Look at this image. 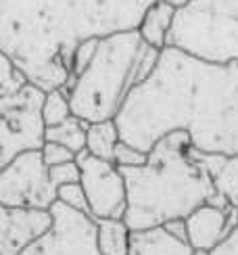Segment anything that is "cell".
<instances>
[{"mask_svg":"<svg viewBox=\"0 0 238 255\" xmlns=\"http://www.w3.org/2000/svg\"><path fill=\"white\" fill-rule=\"evenodd\" d=\"M115 122L121 140L144 153L161 138L186 132L203 153L238 155V63L218 65L167 46Z\"/></svg>","mask_w":238,"mask_h":255,"instance_id":"1","label":"cell"},{"mask_svg":"<svg viewBox=\"0 0 238 255\" xmlns=\"http://www.w3.org/2000/svg\"><path fill=\"white\" fill-rule=\"evenodd\" d=\"M157 0H0V52L44 92L67 88L82 42L140 27Z\"/></svg>","mask_w":238,"mask_h":255,"instance_id":"2","label":"cell"},{"mask_svg":"<svg viewBox=\"0 0 238 255\" xmlns=\"http://www.w3.org/2000/svg\"><path fill=\"white\" fill-rule=\"evenodd\" d=\"M226 155L203 153L186 132H174L153 146L146 165L121 169L127 184L123 222L132 230L186 220L194 209L218 197L213 178Z\"/></svg>","mask_w":238,"mask_h":255,"instance_id":"3","label":"cell"},{"mask_svg":"<svg viewBox=\"0 0 238 255\" xmlns=\"http://www.w3.org/2000/svg\"><path fill=\"white\" fill-rule=\"evenodd\" d=\"M159 55L138 29L101 38L88 67L67 86L73 115L88 124L115 120L127 94L153 73Z\"/></svg>","mask_w":238,"mask_h":255,"instance_id":"4","label":"cell"},{"mask_svg":"<svg viewBox=\"0 0 238 255\" xmlns=\"http://www.w3.org/2000/svg\"><path fill=\"white\" fill-rule=\"evenodd\" d=\"M167 46L218 65L238 63V0H188L178 6Z\"/></svg>","mask_w":238,"mask_h":255,"instance_id":"5","label":"cell"},{"mask_svg":"<svg viewBox=\"0 0 238 255\" xmlns=\"http://www.w3.org/2000/svg\"><path fill=\"white\" fill-rule=\"evenodd\" d=\"M44 101L46 92L31 82L13 97H0V167L46 144Z\"/></svg>","mask_w":238,"mask_h":255,"instance_id":"6","label":"cell"},{"mask_svg":"<svg viewBox=\"0 0 238 255\" xmlns=\"http://www.w3.org/2000/svg\"><path fill=\"white\" fill-rule=\"evenodd\" d=\"M59 201V190L50 180V167L42 151H27L0 167V207L46 209Z\"/></svg>","mask_w":238,"mask_h":255,"instance_id":"7","label":"cell"},{"mask_svg":"<svg viewBox=\"0 0 238 255\" xmlns=\"http://www.w3.org/2000/svg\"><path fill=\"white\" fill-rule=\"evenodd\" d=\"M82 169V186L90 203L94 220H123L127 211V184L123 172L113 161H105L88 153V148L75 157Z\"/></svg>","mask_w":238,"mask_h":255,"instance_id":"8","label":"cell"},{"mask_svg":"<svg viewBox=\"0 0 238 255\" xmlns=\"http://www.w3.org/2000/svg\"><path fill=\"white\" fill-rule=\"evenodd\" d=\"M55 226L21 255H103L96 243V220L57 201L50 209Z\"/></svg>","mask_w":238,"mask_h":255,"instance_id":"9","label":"cell"},{"mask_svg":"<svg viewBox=\"0 0 238 255\" xmlns=\"http://www.w3.org/2000/svg\"><path fill=\"white\" fill-rule=\"evenodd\" d=\"M52 226L55 218L46 209L0 207V255H21Z\"/></svg>","mask_w":238,"mask_h":255,"instance_id":"10","label":"cell"},{"mask_svg":"<svg viewBox=\"0 0 238 255\" xmlns=\"http://www.w3.org/2000/svg\"><path fill=\"white\" fill-rule=\"evenodd\" d=\"M236 224L238 211L218 195L186 218L188 243L197 251H213L230 237Z\"/></svg>","mask_w":238,"mask_h":255,"instance_id":"11","label":"cell"},{"mask_svg":"<svg viewBox=\"0 0 238 255\" xmlns=\"http://www.w3.org/2000/svg\"><path fill=\"white\" fill-rule=\"evenodd\" d=\"M190 243L176 239L165 226L132 230L129 255H192Z\"/></svg>","mask_w":238,"mask_h":255,"instance_id":"12","label":"cell"},{"mask_svg":"<svg viewBox=\"0 0 238 255\" xmlns=\"http://www.w3.org/2000/svg\"><path fill=\"white\" fill-rule=\"evenodd\" d=\"M176 13L178 6L171 4L169 0H157V2H153L146 8L142 21H140L138 34L142 36V40L150 48L157 50L167 48V40L171 34V27H174Z\"/></svg>","mask_w":238,"mask_h":255,"instance_id":"13","label":"cell"},{"mask_svg":"<svg viewBox=\"0 0 238 255\" xmlns=\"http://www.w3.org/2000/svg\"><path fill=\"white\" fill-rule=\"evenodd\" d=\"M96 243L103 255H129L132 228L123 220H96Z\"/></svg>","mask_w":238,"mask_h":255,"instance_id":"14","label":"cell"},{"mask_svg":"<svg viewBox=\"0 0 238 255\" xmlns=\"http://www.w3.org/2000/svg\"><path fill=\"white\" fill-rule=\"evenodd\" d=\"M119 142H121V134H119L115 120L88 126V144H86V148H88L90 155L115 163V151Z\"/></svg>","mask_w":238,"mask_h":255,"instance_id":"15","label":"cell"},{"mask_svg":"<svg viewBox=\"0 0 238 255\" xmlns=\"http://www.w3.org/2000/svg\"><path fill=\"white\" fill-rule=\"evenodd\" d=\"M88 126H90L88 122L71 115L67 122L48 128L46 142L63 144V146H67L69 151H73L75 155H80L82 151H86V144H88Z\"/></svg>","mask_w":238,"mask_h":255,"instance_id":"16","label":"cell"},{"mask_svg":"<svg viewBox=\"0 0 238 255\" xmlns=\"http://www.w3.org/2000/svg\"><path fill=\"white\" fill-rule=\"evenodd\" d=\"M213 184L218 195L238 211V155L224 159L218 176L213 178Z\"/></svg>","mask_w":238,"mask_h":255,"instance_id":"17","label":"cell"},{"mask_svg":"<svg viewBox=\"0 0 238 255\" xmlns=\"http://www.w3.org/2000/svg\"><path fill=\"white\" fill-rule=\"evenodd\" d=\"M71 115H73V109H71V101H69V88H57V90L46 92L44 122L48 128L67 122Z\"/></svg>","mask_w":238,"mask_h":255,"instance_id":"18","label":"cell"},{"mask_svg":"<svg viewBox=\"0 0 238 255\" xmlns=\"http://www.w3.org/2000/svg\"><path fill=\"white\" fill-rule=\"evenodd\" d=\"M29 84L27 76L6 55L0 52V97H13Z\"/></svg>","mask_w":238,"mask_h":255,"instance_id":"19","label":"cell"},{"mask_svg":"<svg viewBox=\"0 0 238 255\" xmlns=\"http://www.w3.org/2000/svg\"><path fill=\"white\" fill-rule=\"evenodd\" d=\"M59 201L75 211H82V214L90 216V203H88V197H86V190H84L82 182L61 186L59 188Z\"/></svg>","mask_w":238,"mask_h":255,"instance_id":"20","label":"cell"},{"mask_svg":"<svg viewBox=\"0 0 238 255\" xmlns=\"http://www.w3.org/2000/svg\"><path fill=\"white\" fill-rule=\"evenodd\" d=\"M148 161V153L140 151V148L127 144V142H119L117 151H115V165L119 169H125V167H140V165H146Z\"/></svg>","mask_w":238,"mask_h":255,"instance_id":"21","label":"cell"},{"mask_svg":"<svg viewBox=\"0 0 238 255\" xmlns=\"http://www.w3.org/2000/svg\"><path fill=\"white\" fill-rule=\"evenodd\" d=\"M50 180H52V184H55L57 190H59L61 186L82 182V169H80L78 161H71V163H65V165L50 167Z\"/></svg>","mask_w":238,"mask_h":255,"instance_id":"22","label":"cell"},{"mask_svg":"<svg viewBox=\"0 0 238 255\" xmlns=\"http://www.w3.org/2000/svg\"><path fill=\"white\" fill-rule=\"evenodd\" d=\"M42 157H44V163L48 167H57V165H65V163H71L75 161V155L73 151H69L67 146L57 144V142H46L42 146Z\"/></svg>","mask_w":238,"mask_h":255,"instance_id":"23","label":"cell"},{"mask_svg":"<svg viewBox=\"0 0 238 255\" xmlns=\"http://www.w3.org/2000/svg\"><path fill=\"white\" fill-rule=\"evenodd\" d=\"M99 40L101 38H94V40H86L78 46L75 50V57H73V67H71V82L80 76V73L88 67V63L92 61L94 52H96V46H99ZM69 82V84H71Z\"/></svg>","mask_w":238,"mask_h":255,"instance_id":"24","label":"cell"},{"mask_svg":"<svg viewBox=\"0 0 238 255\" xmlns=\"http://www.w3.org/2000/svg\"><path fill=\"white\" fill-rule=\"evenodd\" d=\"M211 255H238V224L230 232V237L226 239L218 249H213Z\"/></svg>","mask_w":238,"mask_h":255,"instance_id":"25","label":"cell"},{"mask_svg":"<svg viewBox=\"0 0 238 255\" xmlns=\"http://www.w3.org/2000/svg\"><path fill=\"white\" fill-rule=\"evenodd\" d=\"M165 228L180 241H186L188 243V228H186V220H174V222H167Z\"/></svg>","mask_w":238,"mask_h":255,"instance_id":"26","label":"cell"},{"mask_svg":"<svg viewBox=\"0 0 238 255\" xmlns=\"http://www.w3.org/2000/svg\"><path fill=\"white\" fill-rule=\"evenodd\" d=\"M169 2H171V4H176V6H182V4H186L188 0H169Z\"/></svg>","mask_w":238,"mask_h":255,"instance_id":"27","label":"cell"},{"mask_svg":"<svg viewBox=\"0 0 238 255\" xmlns=\"http://www.w3.org/2000/svg\"><path fill=\"white\" fill-rule=\"evenodd\" d=\"M192 255H211V251H197V249H194Z\"/></svg>","mask_w":238,"mask_h":255,"instance_id":"28","label":"cell"}]
</instances>
